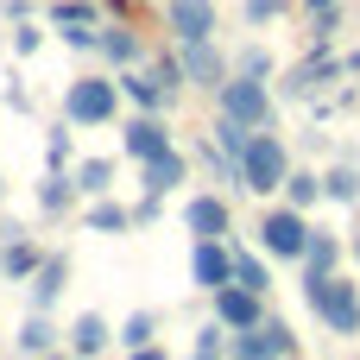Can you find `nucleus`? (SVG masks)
<instances>
[{
	"mask_svg": "<svg viewBox=\"0 0 360 360\" xmlns=\"http://www.w3.org/2000/svg\"><path fill=\"white\" fill-rule=\"evenodd\" d=\"M304 304H310V316L335 342H354L360 335V285L348 272H304Z\"/></svg>",
	"mask_w": 360,
	"mask_h": 360,
	"instance_id": "1",
	"label": "nucleus"
},
{
	"mask_svg": "<svg viewBox=\"0 0 360 360\" xmlns=\"http://www.w3.org/2000/svg\"><path fill=\"white\" fill-rule=\"evenodd\" d=\"M253 247H259L272 266H297L304 247H310V215L291 209L285 196H272V202L259 209V221H253Z\"/></svg>",
	"mask_w": 360,
	"mask_h": 360,
	"instance_id": "2",
	"label": "nucleus"
},
{
	"mask_svg": "<svg viewBox=\"0 0 360 360\" xmlns=\"http://www.w3.org/2000/svg\"><path fill=\"white\" fill-rule=\"evenodd\" d=\"M291 165H297V158H291V146H285L278 133H266V127H259V133L247 139V152H240V196L272 202V196H278V184L291 177Z\"/></svg>",
	"mask_w": 360,
	"mask_h": 360,
	"instance_id": "3",
	"label": "nucleus"
},
{
	"mask_svg": "<svg viewBox=\"0 0 360 360\" xmlns=\"http://www.w3.org/2000/svg\"><path fill=\"white\" fill-rule=\"evenodd\" d=\"M63 120L70 127H114L120 120V82L101 70H82L63 82Z\"/></svg>",
	"mask_w": 360,
	"mask_h": 360,
	"instance_id": "4",
	"label": "nucleus"
},
{
	"mask_svg": "<svg viewBox=\"0 0 360 360\" xmlns=\"http://www.w3.org/2000/svg\"><path fill=\"white\" fill-rule=\"evenodd\" d=\"M215 114L247 120V127H272V76H240V70H228V82L215 89Z\"/></svg>",
	"mask_w": 360,
	"mask_h": 360,
	"instance_id": "5",
	"label": "nucleus"
},
{
	"mask_svg": "<svg viewBox=\"0 0 360 360\" xmlns=\"http://www.w3.org/2000/svg\"><path fill=\"white\" fill-rule=\"evenodd\" d=\"M228 360H297V329L266 310V323L228 329Z\"/></svg>",
	"mask_w": 360,
	"mask_h": 360,
	"instance_id": "6",
	"label": "nucleus"
},
{
	"mask_svg": "<svg viewBox=\"0 0 360 360\" xmlns=\"http://www.w3.org/2000/svg\"><path fill=\"white\" fill-rule=\"evenodd\" d=\"M342 76H348V63H342L329 44H310V57L278 76V95H285V101H316V95H323L329 82H342Z\"/></svg>",
	"mask_w": 360,
	"mask_h": 360,
	"instance_id": "7",
	"label": "nucleus"
},
{
	"mask_svg": "<svg viewBox=\"0 0 360 360\" xmlns=\"http://www.w3.org/2000/svg\"><path fill=\"white\" fill-rule=\"evenodd\" d=\"M171 146H177L171 114H146V108H133V114L120 120V158H127V165H146V158H158V152H171Z\"/></svg>",
	"mask_w": 360,
	"mask_h": 360,
	"instance_id": "8",
	"label": "nucleus"
},
{
	"mask_svg": "<svg viewBox=\"0 0 360 360\" xmlns=\"http://www.w3.org/2000/svg\"><path fill=\"white\" fill-rule=\"evenodd\" d=\"M184 234H190V240H228V234H234V202H228L221 190L184 196Z\"/></svg>",
	"mask_w": 360,
	"mask_h": 360,
	"instance_id": "9",
	"label": "nucleus"
},
{
	"mask_svg": "<svg viewBox=\"0 0 360 360\" xmlns=\"http://www.w3.org/2000/svg\"><path fill=\"white\" fill-rule=\"evenodd\" d=\"M165 25L171 44H202L221 32V0H165Z\"/></svg>",
	"mask_w": 360,
	"mask_h": 360,
	"instance_id": "10",
	"label": "nucleus"
},
{
	"mask_svg": "<svg viewBox=\"0 0 360 360\" xmlns=\"http://www.w3.org/2000/svg\"><path fill=\"white\" fill-rule=\"evenodd\" d=\"M177 63H184V89H209V95H215V89L228 82V70H234V63L221 57L215 38H202V44H177Z\"/></svg>",
	"mask_w": 360,
	"mask_h": 360,
	"instance_id": "11",
	"label": "nucleus"
},
{
	"mask_svg": "<svg viewBox=\"0 0 360 360\" xmlns=\"http://www.w3.org/2000/svg\"><path fill=\"white\" fill-rule=\"evenodd\" d=\"M209 316H215L221 329H253V323H266V297L228 278L221 291H209Z\"/></svg>",
	"mask_w": 360,
	"mask_h": 360,
	"instance_id": "12",
	"label": "nucleus"
},
{
	"mask_svg": "<svg viewBox=\"0 0 360 360\" xmlns=\"http://www.w3.org/2000/svg\"><path fill=\"white\" fill-rule=\"evenodd\" d=\"M95 57H101L108 70H133V63H146L152 51H146V38L133 32V19H101V44H95Z\"/></svg>",
	"mask_w": 360,
	"mask_h": 360,
	"instance_id": "13",
	"label": "nucleus"
},
{
	"mask_svg": "<svg viewBox=\"0 0 360 360\" xmlns=\"http://www.w3.org/2000/svg\"><path fill=\"white\" fill-rule=\"evenodd\" d=\"M228 278H234V247H228V240H196V247H190V285L209 297V291H221Z\"/></svg>",
	"mask_w": 360,
	"mask_h": 360,
	"instance_id": "14",
	"label": "nucleus"
},
{
	"mask_svg": "<svg viewBox=\"0 0 360 360\" xmlns=\"http://www.w3.org/2000/svg\"><path fill=\"white\" fill-rule=\"evenodd\" d=\"M114 348V323L101 316V310H76V323L63 329V354H76V360H101Z\"/></svg>",
	"mask_w": 360,
	"mask_h": 360,
	"instance_id": "15",
	"label": "nucleus"
},
{
	"mask_svg": "<svg viewBox=\"0 0 360 360\" xmlns=\"http://www.w3.org/2000/svg\"><path fill=\"white\" fill-rule=\"evenodd\" d=\"M114 82H120V101H133V108H146V114H171L177 108V95L146 70V63H133V70H114Z\"/></svg>",
	"mask_w": 360,
	"mask_h": 360,
	"instance_id": "16",
	"label": "nucleus"
},
{
	"mask_svg": "<svg viewBox=\"0 0 360 360\" xmlns=\"http://www.w3.org/2000/svg\"><path fill=\"white\" fill-rule=\"evenodd\" d=\"M139 171V190H152V196H177L184 184H190V158L171 146V152H158V158H146V165H133Z\"/></svg>",
	"mask_w": 360,
	"mask_h": 360,
	"instance_id": "17",
	"label": "nucleus"
},
{
	"mask_svg": "<svg viewBox=\"0 0 360 360\" xmlns=\"http://www.w3.org/2000/svg\"><path fill=\"white\" fill-rule=\"evenodd\" d=\"M63 285H70V259L63 253H44V266L25 278V310H57Z\"/></svg>",
	"mask_w": 360,
	"mask_h": 360,
	"instance_id": "18",
	"label": "nucleus"
},
{
	"mask_svg": "<svg viewBox=\"0 0 360 360\" xmlns=\"http://www.w3.org/2000/svg\"><path fill=\"white\" fill-rule=\"evenodd\" d=\"M38 266H44V247H38V240H32L25 228L0 240V285H25V278H32Z\"/></svg>",
	"mask_w": 360,
	"mask_h": 360,
	"instance_id": "19",
	"label": "nucleus"
},
{
	"mask_svg": "<svg viewBox=\"0 0 360 360\" xmlns=\"http://www.w3.org/2000/svg\"><path fill=\"white\" fill-rule=\"evenodd\" d=\"M13 348H19V360H38V354H51V348H63V329L51 323V310H25Z\"/></svg>",
	"mask_w": 360,
	"mask_h": 360,
	"instance_id": "20",
	"label": "nucleus"
},
{
	"mask_svg": "<svg viewBox=\"0 0 360 360\" xmlns=\"http://www.w3.org/2000/svg\"><path fill=\"white\" fill-rule=\"evenodd\" d=\"M342 259H348V240L310 221V247H304V259H297V272H342Z\"/></svg>",
	"mask_w": 360,
	"mask_h": 360,
	"instance_id": "21",
	"label": "nucleus"
},
{
	"mask_svg": "<svg viewBox=\"0 0 360 360\" xmlns=\"http://www.w3.org/2000/svg\"><path fill=\"white\" fill-rule=\"evenodd\" d=\"M76 196L95 202V196H114V177H120V158H76Z\"/></svg>",
	"mask_w": 360,
	"mask_h": 360,
	"instance_id": "22",
	"label": "nucleus"
},
{
	"mask_svg": "<svg viewBox=\"0 0 360 360\" xmlns=\"http://www.w3.org/2000/svg\"><path fill=\"white\" fill-rule=\"evenodd\" d=\"M228 247H234V285H247V291L272 297V259H266L259 247H240L234 234H228Z\"/></svg>",
	"mask_w": 360,
	"mask_h": 360,
	"instance_id": "23",
	"label": "nucleus"
},
{
	"mask_svg": "<svg viewBox=\"0 0 360 360\" xmlns=\"http://www.w3.org/2000/svg\"><path fill=\"white\" fill-rule=\"evenodd\" d=\"M82 228H89V234H133V209H127L120 196H95V202L82 209Z\"/></svg>",
	"mask_w": 360,
	"mask_h": 360,
	"instance_id": "24",
	"label": "nucleus"
},
{
	"mask_svg": "<svg viewBox=\"0 0 360 360\" xmlns=\"http://www.w3.org/2000/svg\"><path fill=\"white\" fill-rule=\"evenodd\" d=\"M76 202H82V196H76V177H70V171H44V177H38V209H44L51 221L70 215Z\"/></svg>",
	"mask_w": 360,
	"mask_h": 360,
	"instance_id": "25",
	"label": "nucleus"
},
{
	"mask_svg": "<svg viewBox=\"0 0 360 360\" xmlns=\"http://www.w3.org/2000/svg\"><path fill=\"white\" fill-rule=\"evenodd\" d=\"M278 196H285L291 209H304V215H310V209L323 202V171H310V165H291V177L278 184Z\"/></svg>",
	"mask_w": 360,
	"mask_h": 360,
	"instance_id": "26",
	"label": "nucleus"
},
{
	"mask_svg": "<svg viewBox=\"0 0 360 360\" xmlns=\"http://www.w3.org/2000/svg\"><path fill=\"white\" fill-rule=\"evenodd\" d=\"M323 202H335V209H354L360 202V171L354 165H329L323 171Z\"/></svg>",
	"mask_w": 360,
	"mask_h": 360,
	"instance_id": "27",
	"label": "nucleus"
},
{
	"mask_svg": "<svg viewBox=\"0 0 360 360\" xmlns=\"http://www.w3.org/2000/svg\"><path fill=\"white\" fill-rule=\"evenodd\" d=\"M44 19H51V25H101L108 6H101V0H51Z\"/></svg>",
	"mask_w": 360,
	"mask_h": 360,
	"instance_id": "28",
	"label": "nucleus"
},
{
	"mask_svg": "<svg viewBox=\"0 0 360 360\" xmlns=\"http://www.w3.org/2000/svg\"><path fill=\"white\" fill-rule=\"evenodd\" d=\"M259 127H247V120H228V114H215V127H209V139L234 158V171H240V152H247V139H253Z\"/></svg>",
	"mask_w": 360,
	"mask_h": 360,
	"instance_id": "29",
	"label": "nucleus"
},
{
	"mask_svg": "<svg viewBox=\"0 0 360 360\" xmlns=\"http://www.w3.org/2000/svg\"><path fill=\"white\" fill-rule=\"evenodd\" d=\"M114 342H120V354H127V348H146V342H158V310H133V316L114 329Z\"/></svg>",
	"mask_w": 360,
	"mask_h": 360,
	"instance_id": "30",
	"label": "nucleus"
},
{
	"mask_svg": "<svg viewBox=\"0 0 360 360\" xmlns=\"http://www.w3.org/2000/svg\"><path fill=\"white\" fill-rule=\"evenodd\" d=\"M190 360H228V329H221L215 316L196 329V342H190Z\"/></svg>",
	"mask_w": 360,
	"mask_h": 360,
	"instance_id": "31",
	"label": "nucleus"
},
{
	"mask_svg": "<svg viewBox=\"0 0 360 360\" xmlns=\"http://www.w3.org/2000/svg\"><path fill=\"white\" fill-rule=\"evenodd\" d=\"M234 70H240V76H278V57H272V44H247V51L234 57Z\"/></svg>",
	"mask_w": 360,
	"mask_h": 360,
	"instance_id": "32",
	"label": "nucleus"
},
{
	"mask_svg": "<svg viewBox=\"0 0 360 360\" xmlns=\"http://www.w3.org/2000/svg\"><path fill=\"white\" fill-rule=\"evenodd\" d=\"M44 171H70V120L44 133Z\"/></svg>",
	"mask_w": 360,
	"mask_h": 360,
	"instance_id": "33",
	"label": "nucleus"
},
{
	"mask_svg": "<svg viewBox=\"0 0 360 360\" xmlns=\"http://www.w3.org/2000/svg\"><path fill=\"white\" fill-rule=\"evenodd\" d=\"M278 13H291V0H240V19H247L253 32H266Z\"/></svg>",
	"mask_w": 360,
	"mask_h": 360,
	"instance_id": "34",
	"label": "nucleus"
},
{
	"mask_svg": "<svg viewBox=\"0 0 360 360\" xmlns=\"http://www.w3.org/2000/svg\"><path fill=\"white\" fill-rule=\"evenodd\" d=\"M57 38H63L70 51H89V57H95V44H101V25H57Z\"/></svg>",
	"mask_w": 360,
	"mask_h": 360,
	"instance_id": "35",
	"label": "nucleus"
},
{
	"mask_svg": "<svg viewBox=\"0 0 360 360\" xmlns=\"http://www.w3.org/2000/svg\"><path fill=\"white\" fill-rule=\"evenodd\" d=\"M38 44H44V32H38L32 19H19V25H13V57H32Z\"/></svg>",
	"mask_w": 360,
	"mask_h": 360,
	"instance_id": "36",
	"label": "nucleus"
},
{
	"mask_svg": "<svg viewBox=\"0 0 360 360\" xmlns=\"http://www.w3.org/2000/svg\"><path fill=\"white\" fill-rule=\"evenodd\" d=\"M165 215V196H152V190H139V202H133V228H152Z\"/></svg>",
	"mask_w": 360,
	"mask_h": 360,
	"instance_id": "37",
	"label": "nucleus"
},
{
	"mask_svg": "<svg viewBox=\"0 0 360 360\" xmlns=\"http://www.w3.org/2000/svg\"><path fill=\"white\" fill-rule=\"evenodd\" d=\"M0 19H6V25H19V19H32V0H0Z\"/></svg>",
	"mask_w": 360,
	"mask_h": 360,
	"instance_id": "38",
	"label": "nucleus"
},
{
	"mask_svg": "<svg viewBox=\"0 0 360 360\" xmlns=\"http://www.w3.org/2000/svg\"><path fill=\"white\" fill-rule=\"evenodd\" d=\"M6 108H13V114H32V95H25L19 82H6Z\"/></svg>",
	"mask_w": 360,
	"mask_h": 360,
	"instance_id": "39",
	"label": "nucleus"
},
{
	"mask_svg": "<svg viewBox=\"0 0 360 360\" xmlns=\"http://www.w3.org/2000/svg\"><path fill=\"white\" fill-rule=\"evenodd\" d=\"M127 360H171V354H165V342H146V348H127Z\"/></svg>",
	"mask_w": 360,
	"mask_h": 360,
	"instance_id": "40",
	"label": "nucleus"
},
{
	"mask_svg": "<svg viewBox=\"0 0 360 360\" xmlns=\"http://www.w3.org/2000/svg\"><path fill=\"white\" fill-rule=\"evenodd\" d=\"M348 259H354V266H360V228H354V234H348Z\"/></svg>",
	"mask_w": 360,
	"mask_h": 360,
	"instance_id": "41",
	"label": "nucleus"
},
{
	"mask_svg": "<svg viewBox=\"0 0 360 360\" xmlns=\"http://www.w3.org/2000/svg\"><path fill=\"white\" fill-rule=\"evenodd\" d=\"M0 196H6V184H0Z\"/></svg>",
	"mask_w": 360,
	"mask_h": 360,
	"instance_id": "42",
	"label": "nucleus"
}]
</instances>
